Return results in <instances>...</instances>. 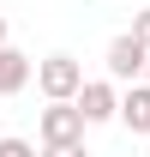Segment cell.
Returning a JSON list of instances; mask_svg holds the SVG:
<instances>
[{
    "instance_id": "8992f818",
    "label": "cell",
    "mask_w": 150,
    "mask_h": 157,
    "mask_svg": "<svg viewBox=\"0 0 150 157\" xmlns=\"http://www.w3.org/2000/svg\"><path fill=\"white\" fill-rule=\"evenodd\" d=\"M120 121H126L132 133H150V85H126V97H120Z\"/></svg>"
},
{
    "instance_id": "8fae6325",
    "label": "cell",
    "mask_w": 150,
    "mask_h": 157,
    "mask_svg": "<svg viewBox=\"0 0 150 157\" xmlns=\"http://www.w3.org/2000/svg\"><path fill=\"white\" fill-rule=\"evenodd\" d=\"M144 85H150V67H144Z\"/></svg>"
},
{
    "instance_id": "277c9868",
    "label": "cell",
    "mask_w": 150,
    "mask_h": 157,
    "mask_svg": "<svg viewBox=\"0 0 150 157\" xmlns=\"http://www.w3.org/2000/svg\"><path fill=\"white\" fill-rule=\"evenodd\" d=\"M78 109H84V121H120V91H114V78H90L84 91H78Z\"/></svg>"
},
{
    "instance_id": "9c48e42d",
    "label": "cell",
    "mask_w": 150,
    "mask_h": 157,
    "mask_svg": "<svg viewBox=\"0 0 150 157\" xmlns=\"http://www.w3.org/2000/svg\"><path fill=\"white\" fill-rule=\"evenodd\" d=\"M42 157H90L84 145H42Z\"/></svg>"
},
{
    "instance_id": "5b68a950",
    "label": "cell",
    "mask_w": 150,
    "mask_h": 157,
    "mask_svg": "<svg viewBox=\"0 0 150 157\" xmlns=\"http://www.w3.org/2000/svg\"><path fill=\"white\" fill-rule=\"evenodd\" d=\"M30 73H36L30 55H18V48L6 42V48H0V97H18L24 85H30Z\"/></svg>"
},
{
    "instance_id": "6da1fadb",
    "label": "cell",
    "mask_w": 150,
    "mask_h": 157,
    "mask_svg": "<svg viewBox=\"0 0 150 157\" xmlns=\"http://www.w3.org/2000/svg\"><path fill=\"white\" fill-rule=\"evenodd\" d=\"M90 78H84V67H78L72 55H48V60H36V91L48 103H78V91H84Z\"/></svg>"
},
{
    "instance_id": "52a82bcc",
    "label": "cell",
    "mask_w": 150,
    "mask_h": 157,
    "mask_svg": "<svg viewBox=\"0 0 150 157\" xmlns=\"http://www.w3.org/2000/svg\"><path fill=\"white\" fill-rule=\"evenodd\" d=\"M0 157H42V151L30 145V139H12V133H6V139H0Z\"/></svg>"
},
{
    "instance_id": "30bf717a",
    "label": "cell",
    "mask_w": 150,
    "mask_h": 157,
    "mask_svg": "<svg viewBox=\"0 0 150 157\" xmlns=\"http://www.w3.org/2000/svg\"><path fill=\"white\" fill-rule=\"evenodd\" d=\"M0 48H6V12H0Z\"/></svg>"
},
{
    "instance_id": "ba28073f",
    "label": "cell",
    "mask_w": 150,
    "mask_h": 157,
    "mask_svg": "<svg viewBox=\"0 0 150 157\" xmlns=\"http://www.w3.org/2000/svg\"><path fill=\"white\" fill-rule=\"evenodd\" d=\"M132 36H138V42H144V48H150V6H144V12H138V18H132Z\"/></svg>"
},
{
    "instance_id": "3957f363",
    "label": "cell",
    "mask_w": 150,
    "mask_h": 157,
    "mask_svg": "<svg viewBox=\"0 0 150 157\" xmlns=\"http://www.w3.org/2000/svg\"><path fill=\"white\" fill-rule=\"evenodd\" d=\"M144 67H150V48L132 36V30L108 42V78L114 85H144Z\"/></svg>"
},
{
    "instance_id": "7a4b0ae2",
    "label": "cell",
    "mask_w": 150,
    "mask_h": 157,
    "mask_svg": "<svg viewBox=\"0 0 150 157\" xmlns=\"http://www.w3.org/2000/svg\"><path fill=\"white\" fill-rule=\"evenodd\" d=\"M84 109L78 103H48L42 109V121H36V133H42V145H84Z\"/></svg>"
}]
</instances>
